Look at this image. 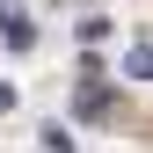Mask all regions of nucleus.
<instances>
[{
	"label": "nucleus",
	"instance_id": "obj_1",
	"mask_svg": "<svg viewBox=\"0 0 153 153\" xmlns=\"http://www.w3.org/2000/svg\"><path fill=\"white\" fill-rule=\"evenodd\" d=\"M73 109H80V124H95V117H109V95L95 88V73L80 80V102H73Z\"/></svg>",
	"mask_w": 153,
	"mask_h": 153
},
{
	"label": "nucleus",
	"instance_id": "obj_2",
	"mask_svg": "<svg viewBox=\"0 0 153 153\" xmlns=\"http://www.w3.org/2000/svg\"><path fill=\"white\" fill-rule=\"evenodd\" d=\"M0 29H7L15 51H29V22H22V7H15V0H0Z\"/></svg>",
	"mask_w": 153,
	"mask_h": 153
},
{
	"label": "nucleus",
	"instance_id": "obj_3",
	"mask_svg": "<svg viewBox=\"0 0 153 153\" xmlns=\"http://www.w3.org/2000/svg\"><path fill=\"white\" fill-rule=\"evenodd\" d=\"M124 73H131V80H153V44H139V51H131V59H124Z\"/></svg>",
	"mask_w": 153,
	"mask_h": 153
},
{
	"label": "nucleus",
	"instance_id": "obj_4",
	"mask_svg": "<svg viewBox=\"0 0 153 153\" xmlns=\"http://www.w3.org/2000/svg\"><path fill=\"white\" fill-rule=\"evenodd\" d=\"M36 153H73V146H66V131H59V124H44V131H36Z\"/></svg>",
	"mask_w": 153,
	"mask_h": 153
},
{
	"label": "nucleus",
	"instance_id": "obj_5",
	"mask_svg": "<svg viewBox=\"0 0 153 153\" xmlns=\"http://www.w3.org/2000/svg\"><path fill=\"white\" fill-rule=\"evenodd\" d=\"M0 109H15V88H7V80H0Z\"/></svg>",
	"mask_w": 153,
	"mask_h": 153
}]
</instances>
